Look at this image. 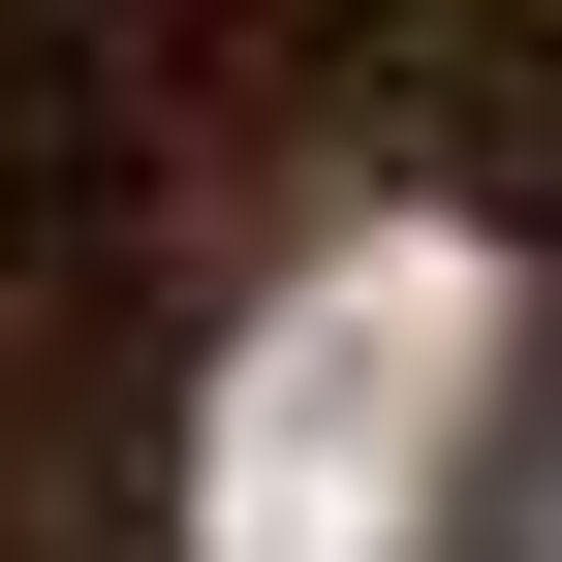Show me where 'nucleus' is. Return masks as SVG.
Wrapping results in <instances>:
<instances>
[{
	"mask_svg": "<svg viewBox=\"0 0 562 562\" xmlns=\"http://www.w3.org/2000/svg\"><path fill=\"white\" fill-rule=\"evenodd\" d=\"M469 438H501V281L469 250H344L281 281L188 406V562H438Z\"/></svg>",
	"mask_w": 562,
	"mask_h": 562,
	"instance_id": "obj_1",
	"label": "nucleus"
},
{
	"mask_svg": "<svg viewBox=\"0 0 562 562\" xmlns=\"http://www.w3.org/2000/svg\"><path fill=\"white\" fill-rule=\"evenodd\" d=\"M531 562H562V501H531Z\"/></svg>",
	"mask_w": 562,
	"mask_h": 562,
	"instance_id": "obj_2",
	"label": "nucleus"
}]
</instances>
